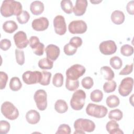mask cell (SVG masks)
Masks as SVG:
<instances>
[{
	"instance_id": "6da1fadb",
	"label": "cell",
	"mask_w": 134,
	"mask_h": 134,
	"mask_svg": "<svg viewBox=\"0 0 134 134\" xmlns=\"http://www.w3.org/2000/svg\"><path fill=\"white\" fill-rule=\"evenodd\" d=\"M0 11L1 15L4 17L13 15L17 16L23 11L22 5L20 2L14 0H5L2 4Z\"/></svg>"
},
{
	"instance_id": "7a4b0ae2",
	"label": "cell",
	"mask_w": 134,
	"mask_h": 134,
	"mask_svg": "<svg viewBox=\"0 0 134 134\" xmlns=\"http://www.w3.org/2000/svg\"><path fill=\"white\" fill-rule=\"evenodd\" d=\"M74 128L75 131L74 133L85 134V132H93L95 128V123L88 119L79 118L74 123Z\"/></svg>"
},
{
	"instance_id": "3957f363",
	"label": "cell",
	"mask_w": 134,
	"mask_h": 134,
	"mask_svg": "<svg viewBox=\"0 0 134 134\" xmlns=\"http://www.w3.org/2000/svg\"><path fill=\"white\" fill-rule=\"evenodd\" d=\"M86 94L82 90L76 91L72 95L70 100V105L72 108L75 110H81L85 104Z\"/></svg>"
},
{
	"instance_id": "277c9868",
	"label": "cell",
	"mask_w": 134,
	"mask_h": 134,
	"mask_svg": "<svg viewBox=\"0 0 134 134\" xmlns=\"http://www.w3.org/2000/svg\"><path fill=\"white\" fill-rule=\"evenodd\" d=\"M1 112L8 119L14 120L19 116V111L14 105L10 102H4L1 105Z\"/></svg>"
},
{
	"instance_id": "5b68a950",
	"label": "cell",
	"mask_w": 134,
	"mask_h": 134,
	"mask_svg": "<svg viewBox=\"0 0 134 134\" xmlns=\"http://www.w3.org/2000/svg\"><path fill=\"white\" fill-rule=\"evenodd\" d=\"M107 112L108 109L105 106L93 103H89L86 108V113L88 115L97 118L105 117Z\"/></svg>"
},
{
	"instance_id": "8992f818",
	"label": "cell",
	"mask_w": 134,
	"mask_h": 134,
	"mask_svg": "<svg viewBox=\"0 0 134 134\" xmlns=\"http://www.w3.org/2000/svg\"><path fill=\"white\" fill-rule=\"evenodd\" d=\"M86 71L85 67L79 64H75L66 71V79L71 80H77L79 77L82 76Z\"/></svg>"
},
{
	"instance_id": "52a82bcc",
	"label": "cell",
	"mask_w": 134,
	"mask_h": 134,
	"mask_svg": "<svg viewBox=\"0 0 134 134\" xmlns=\"http://www.w3.org/2000/svg\"><path fill=\"white\" fill-rule=\"evenodd\" d=\"M42 77V73L40 71H27L22 75L24 82L27 85L35 84L40 83Z\"/></svg>"
},
{
	"instance_id": "ba28073f",
	"label": "cell",
	"mask_w": 134,
	"mask_h": 134,
	"mask_svg": "<svg viewBox=\"0 0 134 134\" xmlns=\"http://www.w3.org/2000/svg\"><path fill=\"white\" fill-rule=\"evenodd\" d=\"M37 107L41 111L44 110L47 107V94L43 90H38L36 91L34 96Z\"/></svg>"
},
{
	"instance_id": "9c48e42d",
	"label": "cell",
	"mask_w": 134,
	"mask_h": 134,
	"mask_svg": "<svg viewBox=\"0 0 134 134\" xmlns=\"http://www.w3.org/2000/svg\"><path fill=\"white\" fill-rule=\"evenodd\" d=\"M133 86V79L131 77H126L123 79L118 87V92L119 94L126 97L131 92Z\"/></svg>"
},
{
	"instance_id": "30bf717a",
	"label": "cell",
	"mask_w": 134,
	"mask_h": 134,
	"mask_svg": "<svg viewBox=\"0 0 134 134\" xmlns=\"http://www.w3.org/2000/svg\"><path fill=\"white\" fill-rule=\"evenodd\" d=\"M69 32L72 34H82L87 29L86 23L82 20L72 21L68 26Z\"/></svg>"
},
{
	"instance_id": "8fae6325",
	"label": "cell",
	"mask_w": 134,
	"mask_h": 134,
	"mask_svg": "<svg viewBox=\"0 0 134 134\" xmlns=\"http://www.w3.org/2000/svg\"><path fill=\"white\" fill-rule=\"evenodd\" d=\"M100 52L106 55L115 53L117 50V46L113 40H107L102 42L99 45Z\"/></svg>"
},
{
	"instance_id": "7c38bea8",
	"label": "cell",
	"mask_w": 134,
	"mask_h": 134,
	"mask_svg": "<svg viewBox=\"0 0 134 134\" xmlns=\"http://www.w3.org/2000/svg\"><path fill=\"white\" fill-rule=\"evenodd\" d=\"M53 27L55 33L59 35H63L66 31V25L64 17L62 15H57L53 19Z\"/></svg>"
},
{
	"instance_id": "4fadbf2b",
	"label": "cell",
	"mask_w": 134,
	"mask_h": 134,
	"mask_svg": "<svg viewBox=\"0 0 134 134\" xmlns=\"http://www.w3.org/2000/svg\"><path fill=\"white\" fill-rule=\"evenodd\" d=\"M14 40L16 47L19 49H24L27 47L29 43L27 35L23 31H19L14 35Z\"/></svg>"
},
{
	"instance_id": "5bb4252c",
	"label": "cell",
	"mask_w": 134,
	"mask_h": 134,
	"mask_svg": "<svg viewBox=\"0 0 134 134\" xmlns=\"http://www.w3.org/2000/svg\"><path fill=\"white\" fill-rule=\"evenodd\" d=\"M49 20L44 17H41L34 19L31 23V26L34 30L42 31L46 30L49 26Z\"/></svg>"
},
{
	"instance_id": "9a60e30c",
	"label": "cell",
	"mask_w": 134,
	"mask_h": 134,
	"mask_svg": "<svg viewBox=\"0 0 134 134\" xmlns=\"http://www.w3.org/2000/svg\"><path fill=\"white\" fill-rule=\"evenodd\" d=\"M45 51L47 58L52 61L56 60L60 53V48L53 44L48 45L45 49Z\"/></svg>"
},
{
	"instance_id": "2e32d148",
	"label": "cell",
	"mask_w": 134,
	"mask_h": 134,
	"mask_svg": "<svg viewBox=\"0 0 134 134\" xmlns=\"http://www.w3.org/2000/svg\"><path fill=\"white\" fill-rule=\"evenodd\" d=\"M87 6L86 0H76L73 8V12L75 16H80L84 14Z\"/></svg>"
},
{
	"instance_id": "e0dca14e",
	"label": "cell",
	"mask_w": 134,
	"mask_h": 134,
	"mask_svg": "<svg viewBox=\"0 0 134 134\" xmlns=\"http://www.w3.org/2000/svg\"><path fill=\"white\" fill-rule=\"evenodd\" d=\"M26 119L29 124L35 125L40 121V115L37 110L31 109L27 112Z\"/></svg>"
},
{
	"instance_id": "ac0fdd59",
	"label": "cell",
	"mask_w": 134,
	"mask_h": 134,
	"mask_svg": "<svg viewBox=\"0 0 134 134\" xmlns=\"http://www.w3.org/2000/svg\"><path fill=\"white\" fill-rule=\"evenodd\" d=\"M107 132L110 134L124 133V132L119 128V124L115 120L111 119L109 121L106 125Z\"/></svg>"
},
{
	"instance_id": "d6986e66",
	"label": "cell",
	"mask_w": 134,
	"mask_h": 134,
	"mask_svg": "<svg viewBox=\"0 0 134 134\" xmlns=\"http://www.w3.org/2000/svg\"><path fill=\"white\" fill-rule=\"evenodd\" d=\"M44 9L43 3L39 1H34L30 5V10L32 14L35 15H40L43 13Z\"/></svg>"
},
{
	"instance_id": "ffe728a7",
	"label": "cell",
	"mask_w": 134,
	"mask_h": 134,
	"mask_svg": "<svg viewBox=\"0 0 134 134\" xmlns=\"http://www.w3.org/2000/svg\"><path fill=\"white\" fill-rule=\"evenodd\" d=\"M125 19L124 13L119 10L114 11L111 14V20L113 23L116 25H120L122 24Z\"/></svg>"
},
{
	"instance_id": "44dd1931",
	"label": "cell",
	"mask_w": 134,
	"mask_h": 134,
	"mask_svg": "<svg viewBox=\"0 0 134 134\" xmlns=\"http://www.w3.org/2000/svg\"><path fill=\"white\" fill-rule=\"evenodd\" d=\"M18 28L17 24L13 20H7L3 25V29L4 31L8 34H12Z\"/></svg>"
},
{
	"instance_id": "7402d4cb",
	"label": "cell",
	"mask_w": 134,
	"mask_h": 134,
	"mask_svg": "<svg viewBox=\"0 0 134 134\" xmlns=\"http://www.w3.org/2000/svg\"><path fill=\"white\" fill-rule=\"evenodd\" d=\"M100 73L104 79L107 81L112 80L115 77V74L112 69L108 66H103L100 68Z\"/></svg>"
},
{
	"instance_id": "603a6c76",
	"label": "cell",
	"mask_w": 134,
	"mask_h": 134,
	"mask_svg": "<svg viewBox=\"0 0 134 134\" xmlns=\"http://www.w3.org/2000/svg\"><path fill=\"white\" fill-rule=\"evenodd\" d=\"M54 109L58 113L63 114L68 110V106L64 100L58 99L55 103Z\"/></svg>"
},
{
	"instance_id": "cb8c5ba5",
	"label": "cell",
	"mask_w": 134,
	"mask_h": 134,
	"mask_svg": "<svg viewBox=\"0 0 134 134\" xmlns=\"http://www.w3.org/2000/svg\"><path fill=\"white\" fill-rule=\"evenodd\" d=\"M53 66V61L50 60L48 58H44L40 59L38 62V66L43 70L51 69Z\"/></svg>"
},
{
	"instance_id": "d4e9b609",
	"label": "cell",
	"mask_w": 134,
	"mask_h": 134,
	"mask_svg": "<svg viewBox=\"0 0 134 134\" xmlns=\"http://www.w3.org/2000/svg\"><path fill=\"white\" fill-rule=\"evenodd\" d=\"M22 87V83L19 77L15 76L11 78L9 82V88L13 91H18Z\"/></svg>"
},
{
	"instance_id": "484cf974",
	"label": "cell",
	"mask_w": 134,
	"mask_h": 134,
	"mask_svg": "<svg viewBox=\"0 0 134 134\" xmlns=\"http://www.w3.org/2000/svg\"><path fill=\"white\" fill-rule=\"evenodd\" d=\"M106 103L109 107L115 108L119 105L120 100L116 95H111L107 97Z\"/></svg>"
},
{
	"instance_id": "4316f807",
	"label": "cell",
	"mask_w": 134,
	"mask_h": 134,
	"mask_svg": "<svg viewBox=\"0 0 134 134\" xmlns=\"http://www.w3.org/2000/svg\"><path fill=\"white\" fill-rule=\"evenodd\" d=\"M61 7L62 9L66 14H71L73 12L72 2L70 0H62L61 2Z\"/></svg>"
},
{
	"instance_id": "83f0119b",
	"label": "cell",
	"mask_w": 134,
	"mask_h": 134,
	"mask_svg": "<svg viewBox=\"0 0 134 134\" xmlns=\"http://www.w3.org/2000/svg\"><path fill=\"white\" fill-rule=\"evenodd\" d=\"M123 117L122 112L118 109H115L109 111L108 114V118L110 119L115 120L117 121L120 120Z\"/></svg>"
},
{
	"instance_id": "f1b7e54d",
	"label": "cell",
	"mask_w": 134,
	"mask_h": 134,
	"mask_svg": "<svg viewBox=\"0 0 134 134\" xmlns=\"http://www.w3.org/2000/svg\"><path fill=\"white\" fill-rule=\"evenodd\" d=\"M116 86L117 84L115 81H108L104 84L103 90L106 93H111L115 91Z\"/></svg>"
},
{
	"instance_id": "f546056e",
	"label": "cell",
	"mask_w": 134,
	"mask_h": 134,
	"mask_svg": "<svg viewBox=\"0 0 134 134\" xmlns=\"http://www.w3.org/2000/svg\"><path fill=\"white\" fill-rule=\"evenodd\" d=\"M109 63L111 66L116 70L120 69L122 65L121 59L117 56L111 57L109 60Z\"/></svg>"
},
{
	"instance_id": "4dcf8cb0",
	"label": "cell",
	"mask_w": 134,
	"mask_h": 134,
	"mask_svg": "<svg viewBox=\"0 0 134 134\" xmlns=\"http://www.w3.org/2000/svg\"><path fill=\"white\" fill-rule=\"evenodd\" d=\"M90 98L94 102H100L103 98V93L99 90H95L91 92Z\"/></svg>"
},
{
	"instance_id": "1f68e13d",
	"label": "cell",
	"mask_w": 134,
	"mask_h": 134,
	"mask_svg": "<svg viewBox=\"0 0 134 134\" xmlns=\"http://www.w3.org/2000/svg\"><path fill=\"white\" fill-rule=\"evenodd\" d=\"M65 87L70 91H74L79 87V81L77 80H71L68 79L65 81Z\"/></svg>"
},
{
	"instance_id": "d6a6232c",
	"label": "cell",
	"mask_w": 134,
	"mask_h": 134,
	"mask_svg": "<svg viewBox=\"0 0 134 134\" xmlns=\"http://www.w3.org/2000/svg\"><path fill=\"white\" fill-rule=\"evenodd\" d=\"M63 83V76L61 73H55L52 79V84L53 85L57 87H61Z\"/></svg>"
},
{
	"instance_id": "836d02e7",
	"label": "cell",
	"mask_w": 134,
	"mask_h": 134,
	"mask_svg": "<svg viewBox=\"0 0 134 134\" xmlns=\"http://www.w3.org/2000/svg\"><path fill=\"white\" fill-rule=\"evenodd\" d=\"M30 18V15L26 10H23L21 13L16 17L18 22L20 24L27 23Z\"/></svg>"
},
{
	"instance_id": "e575fe53",
	"label": "cell",
	"mask_w": 134,
	"mask_h": 134,
	"mask_svg": "<svg viewBox=\"0 0 134 134\" xmlns=\"http://www.w3.org/2000/svg\"><path fill=\"white\" fill-rule=\"evenodd\" d=\"M120 53L124 56L129 57L133 53V48L128 44H124L120 48Z\"/></svg>"
},
{
	"instance_id": "d590c367",
	"label": "cell",
	"mask_w": 134,
	"mask_h": 134,
	"mask_svg": "<svg viewBox=\"0 0 134 134\" xmlns=\"http://www.w3.org/2000/svg\"><path fill=\"white\" fill-rule=\"evenodd\" d=\"M51 73L49 72H47L46 71H43L42 72V77L39 83L41 85L47 86L50 84V80L51 77Z\"/></svg>"
},
{
	"instance_id": "8d00e7d4",
	"label": "cell",
	"mask_w": 134,
	"mask_h": 134,
	"mask_svg": "<svg viewBox=\"0 0 134 134\" xmlns=\"http://www.w3.org/2000/svg\"><path fill=\"white\" fill-rule=\"evenodd\" d=\"M15 53L17 63L20 65H23L25 63V54L24 51L16 49H15Z\"/></svg>"
},
{
	"instance_id": "74e56055",
	"label": "cell",
	"mask_w": 134,
	"mask_h": 134,
	"mask_svg": "<svg viewBox=\"0 0 134 134\" xmlns=\"http://www.w3.org/2000/svg\"><path fill=\"white\" fill-rule=\"evenodd\" d=\"M81 84L82 86L85 89H90L94 84L93 79L90 76H86L82 80Z\"/></svg>"
},
{
	"instance_id": "f35d334b",
	"label": "cell",
	"mask_w": 134,
	"mask_h": 134,
	"mask_svg": "<svg viewBox=\"0 0 134 134\" xmlns=\"http://www.w3.org/2000/svg\"><path fill=\"white\" fill-rule=\"evenodd\" d=\"M10 124L6 120H1L0 121V133L2 134L7 133L10 130Z\"/></svg>"
},
{
	"instance_id": "ab89813d",
	"label": "cell",
	"mask_w": 134,
	"mask_h": 134,
	"mask_svg": "<svg viewBox=\"0 0 134 134\" xmlns=\"http://www.w3.org/2000/svg\"><path fill=\"white\" fill-rule=\"evenodd\" d=\"M71 133V128L70 126L65 124H63L60 125L55 132V133H64V134H70Z\"/></svg>"
},
{
	"instance_id": "60d3db41",
	"label": "cell",
	"mask_w": 134,
	"mask_h": 134,
	"mask_svg": "<svg viewBox=\"0 0 134 134\" xmlns=\"http://www.w3.org/2000/svg\"><path fill=\"white\" fill-rule=\"evenodd\" d=\"M63 51L64 53L67 55H73L77 51V49L72 46L69 43L66 44L63 48Z\"/></svg>"
},
{
	"instance_id": "b9f144b4",
	"label": "cell",
	"mask_w": 134,
	"mask_h": 134,
	"mask_svg": "<svg viewBox=\"0 0 134 134\" xmlns=\"http://www.w3.org/2000/svg\"><path fill=\"white\" fill-rule=\"evenodd\" d=\"M82 43H83L82 39L80 37H77V36L72 37L70 39L69 42V43L72 46H73V47L76 49L80 47L82 44Z\"/></svg>"
},
{
	"instance_id": "7bdbcfd3",
	"label": "cell",
	"mask_w": 134,
	"mask_h": 134,
	"mask_svg": "<svg viewBox=\"0 0 134 134\" xmlns=\"http://www.w3.org/2000/svg\"><path fill=\"white\" fill-rule=\"evenodd\" d=\"M7 74L3 71L0 72V89L3 90L5 88L7 82L8 81Z\"/></svg>"
},
{
	"instance_id": "ee69618b",
	"label": "cell",
	"mask_w": 134,
	"mask_h": 134,
	"mask_svg": "<svg viewBox=\"0 0 134 134\" xmlns=\"http://www.w3.org/2000/svg\"><path fill=\"white\" fill-rule=\"evenodd\" d=\"M40 43L39 38L37 36H31L29 40V46L32 50L36 49Z\"/></svg>"
},
{
	"instance_id": "f6af8a7d",
	"label": "cell",
	"mask_w": 134,
	"mask_h": 134,
	"mask_svg": "<svg viewBox=\"0 0 134 134\" xmlns=\"http://www.w3.org/2000/svg\"><path fill=\"white\" fill-rule=\"evenodd\" d=\"M12 43L10 40L8 39H3L0 42V48L4 51H7L11 47Z\"/></svg>"
},
{
	"instance_id": "bcb514c9",
	"label": "cell",
	"mask_w": 134,
	"mask_h": 134,
	"mask_svg": "<svg viewBox=\"0 0 134 134\" xmlns=\"http://www.w3.org/2000/svg\"><path fill=\"white\" fill-rule=\"evenodd\" d=\"M133 63L130 64H127L119 72V75H128L130 74L133 71Z\"/></svg>"
},
{
	"instance_id": "7dc6e473",
	"label": "cell",
	"mask_w": 134,
	"mask_h": 134,
	"mask_svg": "<svg viewBox=\"0 0 134 134\" xmlns=\"http://www.w3.org/2000/svg\"><path fill=\"white\" fill-rule=\"evenodd\" d=\"M44 44L40 42V44L36 49L33 50V52L37 55L41 56V55H42L43 54L44 50Z\"/></svg>"
},
{
	"instance_id": "c3c4849f",
	"label": "cell",
	"mask_w": 134,
	"mask_h": 134,
	"mask_svg": "<svg viewBox=\"0 0 134 134\" xmlns=\"http://www.w3.org/2000/svg\"><path fill=\"white\" fill-rule=\"evenodd\" d=\"M126 9L129 14L133 15L134 14V1H131L127 4Z\"/></svg>"
},
{
	"instance_id": "681fc988",
	"label": "cell",
	"mask_w": 134,
	"mask_h": 134,
	"mask_svg": "<svg viewBox=\"0 0 134 134\" xmlns=\"http://www.w3.org/2000/svg\"><path fill=\"white\" fill-rule=\"evenodd\" d=\"M91 3H93V4H98L100 2H102V1H90Z\"/></svg>"
}]
</instances>
